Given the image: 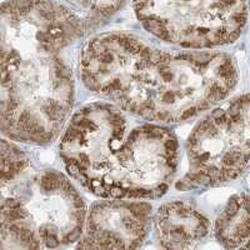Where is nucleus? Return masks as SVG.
<instances>
[{"label": "nucleus", "instance_id": "f257e3e1", "mask_svg": "<svg viewBox=\"0 0 250 250\" xmlns=\"http://www.w3.org/2000/svg\"><path fill=\"white\" fill-rule=\"evenodd\" d=\"M80 74L91 91L159 125L179 124L211 108L236 83L227 54L169 53L125 33L88 42L80 55Z\"/></svg>", "mask_w": 250, "mask_h": 250}, {"label": "nucleus", "instance_id": "f03ea898", "mask_svg": "<svg viewBox=\"0 0 250 250\" xmlns=\"http://www.w3.org/2000/svg\"><path fill=\"white\" fill-rule=\"evenodd\" d=\"M88 24L54 0L1 6V130L12 140L48 144L74 103V77L62 50Z\"/></svg>", "mask_w": 250, "mask_h": 250}, {"label": "nucleus", "instance_id": "7ed1b4c3", "mask_svg": "<svg viewBox=\"0 0 250 250\" xmlns=\"http://www.w3.org/2000/svg\"><path fill=\"white\" fill-rule=\"evenodd\" d=\"M108 103L73 115L59 154L71 178L105 199H154L170 187L178 167L175 135L163 125Z\"/></svg>", "mask_w": 250, "mask_h": 250}, {"label": "nucleus", "instance_id": "20e7f679", "mask_svg": "<svg viewBox=\"0 0 250 250\" xmlns=\"http://www.w3.org/2000/svg\"><path fill=\"white\" fill-rule=\"evenodd\" d=\"M85 220V202L59 171L19 176L3 187V250L65 247L80 240Z\"/></svg>", "mask_w": 250, "mask_h": 250}, {"label": "nucleus", "instance_id": "39448f33", "mask_svg": "<svg viewBox=\"0 0 250 250\" xmlns=\"http://www.w3.org/2000/svg\"><path fill=\"white\" fill-rule=\"evenodd\" d=\"M144 28L167 43L184 48L229 44L247 23V0H134Z\"/></svg>", "mask_w": 250, "mask_h": 250}, {"label": "nucleus", "instance_id": "423d86ee", "mask_svg": "<svg viewBox=\"0 0 250 250\" xmlns=\"http://www.w3.org/2000/svg\"><path fill=\"white\" fill-rule=\"evenodd\" d=\"M184 184L214 187L238 178L250 164V95L215 111L188 139Z\"/></svg>", "mask_w": 250, "mask_h": 250}, {"label": "nucleus", "instance_id": "0eeeda50", "mask_svg": "<svg viewBox=\"0 0 250 250\" xmlns=\"http://www.w3.org/2000/svg\"><path fill=\"white\" fill-rule=\"evenodd\" d=\"M135 200V199H134ZM111 199L91 205L79 248H139L151 225V207L144 202Z\"/></svg>", "mask_w": 250, "mask_h": 250}, {"label": "nucleus", "instance_id": "6e6552de", "mask_svg": "<svg viewBox=\"0 0 250 250\" xmlns=\"http://www.w3.org/2000/svg\"><path fill=\"white\" fill-rule=\"evenodd\" d=\"M153 224L156 240L165 249L194 248L209 231L208 219L184 202L162 205L154 215Z\"/></svg>", "mask_w": 250, "mask_h": 250}, {"label": "nucleus", "instance_id": "1a4fd4ad", "mask_svg": "<svg viewBox=\"0 0 250 250\" xmlns=\"http://www.w3.org/2000/svg\"><path fill=\"white\" fill-rule=\"evenodd\" d=\"M215 236L225 248L243 247L250 239V195L233 196L215 222Z\"/></svg>", "mask_w": 250, "mask_h": 250}, {"label": "nucleus", "instance_id": "9d476101", "mask_svg": "<svg viewBox=\"0 0 250 250\" xmlns=\"http://www.w3.org/2000/svg\"><path fill=\"white\" fill-rule=\"evenodd\" d=\"M28 165L25 153L6 139L1 140V187L23 175Z\"/></svg>", "mask_w": 250, "mask_h": 250}, {"label": "nucleus", "instance_id": "9b49d317", "mask_svg": "<svg viewBox=\"0 0 250 250\" xmlns=\"http://www.w3.org/2000/svg\"><path fill=\"white\" fill-rule=\"evenodd\" d=\"M91 18H108L120 10L128 0H66Z\"/></svg>", "mask_w": 250, "mask_h": 250}, {"label": "nucleus", "instance_id": "f8f14e48", "mask_svg": "<svg viewBox=\"0 0 250 250\" xmlns=\"http://www.w3.org/2000/svg\"><path fill=\"white\" fill-rule=\"evenodd\" d=\"M243 248H247V249H250V239H249V240H248L247 243H245L244 245H243Z\"/></svg>", "mask_w": 250, "mask_h": 250}]
</instances>
